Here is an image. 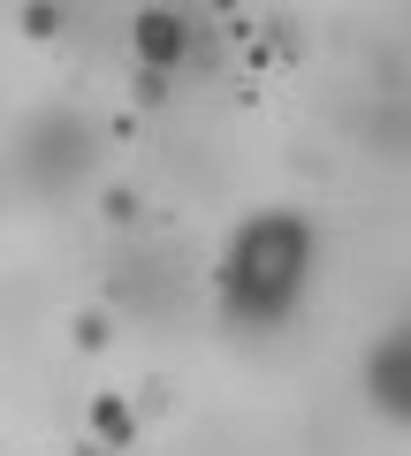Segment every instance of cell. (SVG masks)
<instances>
[{"label": "cell", "instance_id": "6da1fadb", "mask_svg": "<svg viewBox=\"0 0 411 456\" xmlns=\"http://www.w3.org/2000/svg\"><path fill=\"white\" fill-rule=\"evenodd\" d=\"M8 456H77V449H69L53 426H38V434H16V449H8Z\"/></svg>", "mask_w": 411, "mask_h": 456}]
</instances>
